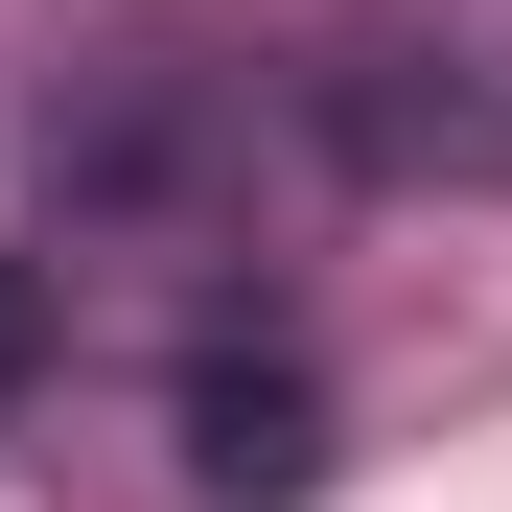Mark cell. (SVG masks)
Masks as SVG:
<instances>
[{"mask_svg": "<svg viewBox=\"0 0 512 512\" xmlns=\"http://www.w3.org/2000/svg\"><path fill=\"white\" fill-rule=\"evenodd\" d=\"M326 443H303V396L280 373H210V489H303Z\"/></svg>", "mask_w": 512, "mask_h": 512, "instance_id": "obj_1", "label": "cell"}, {"mask_svg": "<svg viewBox=\"0 0 512 512\" xmlns=\"http://www.w3.org/2000/svg\"><path fill=\"white\" fill-rule=\"evenodd\" d=\"M0 396H24V280H0Z\"/></svg>", "mask_w": 512, "mask_h": 512, "instance_id": "obj_2", "label": "cell"}]
</instances>
